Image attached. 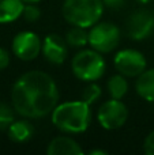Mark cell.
I'll list each match as a JSON object with an SVG mask.
<instances>
[{"label":"cell","instance_id":"ac0fdd59","mask_svg":"<svg viewBox=\"0 0 154 155\" xmlns=\"http://www.w3.org/2000/svg\"><path fill=\"white\" fill-rule=\"evenodd\" d=\"M14 110L4 102H0V129H7L14 121Z\"/></svg>","mask_w":154,"mask_h":155},{"label":"cell","instance_id":"d4e9b609","mask_svg":"<svg viewBox=\"0 0 154 155\" xmlns=\"http://www.w3.org/2000/svg\"><path fill=\"white\" fill-rule=\"evenodd\" d=\"M139 3H143V4H146V3H150L152 0H138Z\"/></svg>","mask_w":154,"mask_h":155},{"label":"cell","instance_id":"7a4b0ae2","mask_svg":"<svg viewBox=\"0 0 154 155\" xmlns=\"http://www.w3.org/2000/svg\"><path fill=\"white\" fill-rule=\"evenodd\" d=\"M52 124L65 134H82L90 125V105L85 101H68L57 105L51 113Z\"/></svg>","mask_w":154,"mask_h":155},{"label":"cell","instance_id":"9a60e30c","mask_svg":"<svg viewBox=\"0 0 154 155\" xmlns=\"http://www.w3.org/2000/svg\"><path fill=\"white\" fill-rule=\"evenodd\" d=\"M108 91L112 98L122 99L128 91V82L124 75H113L108 82Z\"/></svg>","mask_w":154,"mask_h":155},{"label":"cell","instance_id":"4fadbf2b","mask_svg":"<svg viewBox=\"0 0 154 155\" xmlns=\"http://www.w3.org/2000/svg\"><path fill=\"white\" fill-rule=\"evenodd\" d=\"M23 0H0V23L14 22L23 14Z\"/></svg>","mask_w":154,"mask_h":155},{"label":"cell","instance_id":"44dd1931","mask_svg":"<svg viewBox=\"0 0 154 155\" xmlns=\"http://www.w3.org/2000/svg\"><path fill=\"white\" fill-rule=\"evenodd\" d=\"M10 64V53L5 49L0 48V71L5 70Z\"/></svg>","mask_w":154,"mask_h":155},{"label":"cell","instance_id":"7c38bea8","mask_svg":"<svg viewBox=\"0 0 154 155\" xmlns=\"http://www.w3.org/2000/svg\"><path fill=\"white\" fill-rule=\"evenodd\" d=\"M135 90L145 101L154 102V68L145 70L136 78Z\"/></svg>","mask_w":154,"mask_h":155},{"label":"cell","instance_id":"277c9868","mask_svg":"<svg viewBox=\"0 0 154 155\" xmlns=\"http://www.w3.org/2000/svg\"><path fill=\"white\" fill-rule=\"evenodd\" d=\"M105 60L95 49H82L71 61L72 74L83 82H95L105 74Z\"/></svg>","mask_w":154,"mask_h":155},{"label":"cell","instance_id":"6da1fadb","mask_svg":"<svg viewBox=\"0 0 154 155\" xmlns=\"http://www.w3.org/2000/svg\"><path fill=\"white\" fill-rule=\"evenodd\" d=\"M11 101L18 114L26 118H41L51 114L57 106L59 90L46 72L29 71L14 83Z\"/></svg>","mask_w":154,"mask_h":155},{"label":"cell","instance_id":"52a82bcc","mask_svg":"<svg viewBox=\"0 0 154 155\" xmlns=\"http://www.w3.org/2000/svg\"><path fill=\"white\" fill-rule=\"evenodd\" d=\"M115 68L119 71V74L126 78H138L146 70V59L143 53L135 49H123L117 52L113 60Z\"/></svg>","mask_w":154,"mask_h":155},{"label":"cell","instance_id":"3957f363","mask_svg":"<svg viewBox=\"0 0 154 155\" xmlns=\"http://www.w3.org/2000/svg\"><path fill=\"white\" fill-rule=\"evenodd\" d=\"M104 7L102 0H64L63 16L72 26L87 29L100 21Z\"/></svg>","mask_w":154,"mask_h":155},{"label":"cell","instance_id":"2e32d148","mask_svg":"<svg viewBox=\"0 0 154 155\" xmlns=\"http://www.w3.org/2000/svg\"><path fill=\"white\" fill-rule=\"evenodd\" d=\"M65 41L68 46L72 48H83L86 44H89V33L86 31L85 27L74 26L68 33L65 34Z\"/></svg>","mask_w":154,"mask_h":155},{"label":"cell","instance_id":"8fae6325","mask_svg":"<svg viewBox=\"0 0 154 155\" xmlns=\"http://www.w3.org/2000/svg\"><path fill=\"white\" fill-rule=\"evenodd\" d=\"M48 155H82L83 150L74 139L68 136H57L51 140L46 147Z\"/></svg>","mask_w":154,"mask_h":155},{"label":"cell","instance_id":"ffe728a7","mask_svg":"<svg viewBox=\"0 0 154 155\" xmlns=\"http://www.w3.org/2000/svg\"><path fill=\"white\" fill-rule=\"evenodd\" d=\"M143 151L147 155H154V131L146 136L143 143Z\"/></svg>","mask_w":154,"mask_h":155},{"label":"cell","instance_id":"603a6c76","mask_svg":"<svg viewBox=\"0 0 154 155\" xmlns=\"http://www.w3.org/2000/svg\"><path fill=\"white\" fill-rule=\"evenodd\" d=\"M89 154L90 155H106V151H104V150H92Z\"/></svg>","mask_w":154,"mask_h":155},{"label":"cell","instance_id":"d6986e66","mask_svg":"<svg viewBox=\"0 0 154 155\" xmlns=\"http://www.w3.org/2000/svg\"><path fill=\"white\" fill-rule=\"evenodd\" d=\"M22 15H23V18L27 22H35L40 18L41 12H40V8L37 5H34V3H27L23 8V14Z\"/></svg>","mask_w":154,"mask_h":155},{"label":"cell","instance_id":"ba28073f","mask_svg":"<svg viewBox=\"0 0 154 155\" xmlns=\"http://www.w3.org/2000/svg\"><path fill=\"white\" fill-rule=\"evenodd\" d=\"M42 51V41L33 31H21L12 40V52L18 59L30 61Z\"/></svg>","mask_w":154,"mask_h":155},{"label":"cell","instance_id":"30bf717a","mask_svg":"<svg viewBox=\"0 0 154 155\" xmlns=\"http://www.w3.org/2000/svg\"><path fill=\"white\" fill-rule=\"evenodd\" d=\"M67 41L59 34H48L42 41V54L52 64H63L67 57Z\"/></svg>","mask_w":154,"mask_h":155},{"label":"cell","instance_id":"5bb4252c","mask_svg":"<svg viewBox=\"0 0 154 155\" xmlns=\"http://www.w3.org/2000/svg\"><path fill=\"white\" fill-rule=\"evenodd\" d=\"M7 131H8V137L12 142L23 143L27 142L33 136L34 127L27 120H18V121H12L10 124V127L7 128Z\"/></svg>","mask_w":154,"mask_h":155},{"label":"cell","instance_id":"7402d4cb","mask_svg":"<svg viewBox=\"0 0 154 155\" xmlns=\"http://www.w3.org/2000/svg\"><path fill=\"white\" fill-rule=\"evenodd\" d=\"M104 5H106L108 8H113V10H117V8H122L124 5L126 0H102Z\"/></svg>","mask_w":154,"mask_h":155},{"label":"cell","instance_id":"8992f818","mask_svg":"<svg viewBox=\"0 0 154 155\" xmlns=\"http://www.w3.org/2000/svg\"><path fill=\"white\" fill-rule=\"evenodd\" d=\"M97 118L104 129L113 131L126 124L128 118V109L120 99L112 98L111 101L104 102L100 106Z\"/></svg>","mask_w":154,"mask_h":155},{"label":"cell","instance_id":"5b68a950","mask_svg":"<svg viewBox=\"0 0 154 155\" xmlns=\"http://www.w3.org/2000/svg\"><path fill=\"white\" fill-rule=\"evenodd\" d=\"M120 42V30L116 25L102 22L92 26L89 31V45L100 53L115 51Z\"/></svg>","mask_w":154,"mask_h":155},{"label":"cell","instance_id":"9c48e42d","mask_svg":"<svg viewBox=\"0 0 154 155\" xmlns=\"http://www.w3.org/2000/svg\"><path fill=\"white\" fill-rule=\"evenodd\" d=\"M127 34L135 41L147 38L154 30V15L147 10H138L127 19Z\"/></svg>","mask_w":154,"mask_h":155},{"label":"cell","instance_id":"e0dca14e","mask_svg":"<svg viewBox=\"0 0 154 155\" xmlns=\"http://www.w3.org/2000/svg\"><path fill=\"white\" fill-rule=\"evenodd\" d=\"M100 97H101V87L98 84H95L94 82H90V84H87L82 91V101H85L89 105H93Z\"/></svg>","mask_w":154,"mask_h":155},{"label":"cell","instance_id":"cb8c5ba5","mask_svg":"<svg viewBox=\"0 0 154 155\" xmlns=\"http://www.w3.org/2000/svg\"><path fill=\"white\" fill-rule=\"evenodd\" d=\"M25 3H38L40 0H23Z\"/></svg>","mask_w":154,"mask_h":155}]
</instances>
